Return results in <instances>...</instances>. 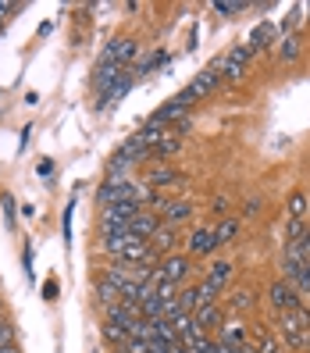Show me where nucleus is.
Here are the masks:
<instances>
[{
    "label": "nucleus",
    "instance_id": "1",
    "mask_svg": "<svg viewBox=\"0 0 310 353\" xmlns=\"http://www.w3.org/2000/svg\"><path fill=\"white\" fill-rule=\"evenodd\" d=\"M96 200H100V207H111V203H143V200H154V193L147 190V185H136V182H129V179H121V182H114V179H107L96 190Z\"/></svg>",
    "mask_w": 310,
    "mask_h": 353
},
{
    "label": "nucleus",
    "instance_id": "2",
    "mask_svg": "<svg viewBox=\"0 0 310 353\" xmlns=\"http://www.w3.org/2000/svg\"><path fill=\"white\" fill-rule=\"evenodd\" d=\"M250 47H232L229 54H221L218 61H214V72L221 75V79H229V82H239L242 75H246V68H250Z\"/></svg>",
    "mask_w": 310,
    "mask_h": 353
},
{
    "label": "nucleus",
    "instance_id": "3",
    "mask_svg": "<svg viewBox=\"0 0 310 353\" xmlns=\"http://www.w3.org/2000/svg\"><path fill=\"white\" fill-rule=\"evenodd\" d=\"M154 282H172V285H182L185 279H189V257H182V254H168L157 268H154Z\"/></svg>",
    "mask_w": 310,
    "mask_h": 353
},
{
    "label": "nucleus",
    "instance_id": "4",
    "mask_svg": "<svg viewBox=\"0 0 310 353\" xmlns=\"http://www.w3.org/2000/svg\"><path fill=\"white\" fill-rule=\"evenodd\" d=\"M267 303H271L278 314H289V310L303 307V303H300V293H296V285H289L285 279H275L271 285H267Z\"/></svg>",
    "mask_w": 310,
    "mask_h": 353
},
{
    "label": "nucleus",
    "instance_id": "5",
    "mask_svg": "<svg viewBox=\"0 0 310 353\" xmlns=\"http://www.w3.org/2000/svg\"><path fill=\"white\" fill-rule=\"evenodd\" d=\"M114 261H118V264H139V268H154V264H157V254L150 250V243H143V239H132V236H129L125 250H121Z\"/></svg>",
    "mask_w": 310,
    "mask_h": 353
},
{
    "label": "nucleus",
    "instance_id": "6",
    "mask_svg": "<svg viewBox=\"0 0 310 353\" xmlns=\"http://www.w3.org/2000/svg\"><path fill=\"white\" fill-rule=\"evenodd\" d=\"M136 39L132 36H121V39H111L107 47H103V65H114V68H121L125 61H132L136 57Z\"/></svg>",
    "mask_w": 310,
    "mask_h": 353
},
{
    "label": "nucleus",
    "instance_id": "7",
    "mask_svg": "<svg viewBox=\"0 0 310 353\" xmlns=\"http://www.w3.org/2000/svg\"><path fill=\"white\" fill-rule=\"evenodd\" d=\"M185 250H189L193 257H211V254L218 250V243H214V228H211V225L193 228V236H189V243H185Z\"/></svg>",
    "mask_w": 310,
    "mask_h": 353
},
{
    "label": "nucleus",
    "instance_id": "8",
    "mask_svg": "<svg viewBox=\"0 0 310 353\" xmlns=\"http://www.w3.org/2000/svg\"><path fill=\"white\" fill-rule=\"evenodd\" d=\"M218 82H221V75H218V72H214V65H211L207 72H200V75L189 82V86H185V93H189L193 100H203L207 93H214V90H218Z\"/></svg>",
    "mask_w": 310,
    "mask_h": 353
},
{
    "label": "nucleus",
    "instance_id": "9",
    "mask_svg": "<svg viewBox=\"0 0 310 353\" xmlns=\"http://www.w3.org/2000/svg\"><path fill=\"white\" fill-rule=\"evenodd\" d=\"M157 225H161V218H157V214H143V211H139V214L125 225V232H129L132 239H143V243H147V239L157 232Z\"/></svg>",
    "mask_w": 310,
    "mask_h": 353
},
{
    "label": "nucleus",
    "instance_id": "10",
    "mask_svg": "<svg viewBox=\"0 0 310 353\" xmlns=\"http://www.w3.org/2000/svg\"><path fill=\"white\" fill-rule=\"evenodd\" d=\"M218 325H221V307H218V303H207V307H196V310H193V328L203 332V336H207L211 328H218Z\"/></svg>",
    "mask_w": 310,
    "mask_h": 353
},
{
    "label": "nucleus",
    "instance_id": "11",
    "mask_svg": "<svg viewBox=\"0 0 310 353\" xmlns=\"http://www.w3.org/2000/svg\"><path fill=\"white\" fill-rule=\"evenodd\" d=\"M175 243H178V232H175V225H157V232L150 236V250L154 254H172L175 250Z\"/></svg>",
    "mask_w": 310,
    "mask_h": 353
},
{
    "label": "nucleus",
    "instance_id": "12",
    "mask_svg": "<svg viewBox=\"0 0 310 353\" xmlns=\"http://www.w3.org/2000/svg\"><path fill=\"white\" fill-rule=\"evenodd\" d=\"M232 272H236V268H232L229 261H214L211 268H207V279H203V282H207V285H214V289H218V293H221V289H225V285H229V279H232Z\"/></svg>",
    "mask_w": 310,
    "mask_h": 353
},
{
    "label": "nucleus",
    "instance_id": "13",
    "mask_svg": "<svg viewBox=\"0 0 310 353\" xmlns=\"http://www.w3.org/2000/svg\"><path fill=\"white\" fill-rule=\"evenodd\" d=\"M307 211H310L307 193H300V190H296L293 196L285 200V218H289V221H303V218H307Z\"/></svg>",
    "mask_w": 310,
    "mask_h": 353
},
{
    "label": "nucleus",
    "instance_id": "14",
    "mask_svg": "<svg viewBox=\"0 0 310 353\" xmlns=\"http://www.w3.org/2000/svg\"><path fill=\"white\" fill-rule=\"evenodd\" d=\"M271 39H275V29L267 26V22H260V26L250 32V43H246V47H250V54H260V50L271 47Z\"/></svg>",
    "mask_w": 310,
    "mask_h": 353
},
{
    "label": "nucleus",
    "instance_id": "15",
    "mask_svg": "<svg viewBox=\"0 0 310 353\" xmlns=\"http://www.w3.org/2000/svg\"><path fill=\"white\" fill-rule=\"evenodd\" d=\"M250 310H254V293H250V289H236V293L229 296V314H250Z\"/></svg>",
    "mask_w": 310,
    "mask_h": 353
},
{
    "label": "nucleus",
    "instance_id": "16",
    "mask_svg": "<svg viewBox=\"0 0 310 353\" xmlns=\"http://www.w3.org/2000/svg\"><path fill=\"white\" fill-rule=\"evenodd\" d=\"M178 147H182L178 136L168 129V132H164V136L154 143V147H150V157H172V154H178Z\"/></svg>",
    "mask_w": 310,
    "mask_h": 353
},
{
    "label": "nucleus",
    "instance_id": "17",
    "mask_svg": "<svg viewBox=\"0 0 310 353\" xmlns=\"http://www.w3.org/2000/svg\"><path fill=\"white\" fill-rule=\"evenodd\" d=\"M193 218V203H164V225H178V221H189Z\"/></svg>",
    "mask_w": 310,
    "mask_h": 353
},
{
    "label": "nucleus",
    "instance_id": "18",
    "mask_svg": "<svg viewBox=\"0 0 310 353\" xmlns=\"http://www.w3.org/2000/svg\"><path fill=\"white\" fill-rule=\"evenodd\" d=\"M236 232H239V218H229V214H225V218L214 225V243L225 246L229 239H236Z\"/></svg>",
    "mask_w": 310,
    "mask_h": 353
},
{
    "label": "nucleus",
    "instance_id": "19",
    "mask_svg": "<svg viewBox=\"0 0 310 353\" xmlns=\"http://www.w3.org/2000/svg\"><path fill=\"white\" fill-rule=\"evenodd\" d=\"M218 343H229V346H246V328L242 325H221L218 328Z\"/></svg>",
    "mask_w": 310,
    "mask_h": 353
},
{
    "label": "nucleus",
    "instance_id": "20",
    "mask_svg": "<svg viewBox=\"0 0 310 353\" xmlns=\"http://www.w3.org/2000/svg\"><path fill=\"white\" fill-rule=\"evenodd\" d=\"M278 57L293 65V61L300 57V36H293V32H289V36H282V39H278Z\"/></svg>",
    "mask_w": 310,
    "mask_h": 353
},
{
    "label": "nucleus",
    "instance_id": "21",
    "mask_svg": "<svg viewBox=\"0 0 310 353\" xmlns=\"http://www.w3.org/2000/svg\"><path fill=\"white\" fill-rule=\"evenodd\" d=\"M96 303H100V307H111V303H118V289H114L107 279H103V275L96 279Z\"/></svg>",
    "mask_w": 310,
    "mask_h": 353
},
{
    "label": "nucleus",
    "instance_id": "22",
    "mask_svg": "<svg viewBox=\"0 0 310 353\" xmlns=\"http://www.w3.org/2000/svg\"><path fill=\"white\" fill-rule=\"evenodd\" d=\"M254 350H257V353H278V339H275V336H271V332H267V328H257Z\"/></svg>",
    "mask_w": 310,
    "mask_h": 353
},
{
    "label": "nucleus",
    "instance_id": "23",
    "mask_svg": "<svg viewBox=\"0 0 310 353\" xmlns=\"http://www.w3.org/2000/svg\"><path fill=\"white\" fill-rule=\"evenodd\" d=\"M196 289V307H207V303H218V289L214 285H207V282H200V285H193Z\"/></svg>",
    "mask_w": 310,
    "mask_h": 353
},
{
    "label": "nucleus",
    "instance_id": "24",
    "mask_svg": "<svg viewBox=\"0 0 310 353\" xmlns=\"http://www.w3.org/2000/svg\"><path fill=\"white\" fill-rule=\"evenodd\" d=\"M246 8H250V4H246V0H214V11L218 14H239V11H246Z\"/></svg>",
    "mask_w": 310,
    "mask_h": 353
},
{
    "label": "nucleus",
    "instance_id": "25",
    "mask_svg": "<svg viewBox=\"0 0 310 353\" xmlns=\"http://www.w3.org/2000/svg\"><path fill=\"white\" fill-rule=\"evenodd\" d=\"M103 336H107L111 343H118V346H125V343H129V332H125V328H118L114 321H103Z\"/></svg>",
    "mask_w": 310,
    "mask_h": 353
},
{
    "label": "nucleus",
    "instance_id": "26",
    "mask_svg": "<svg viewBox=\"0 0 310 353\" xmlns=\"http://www.w3.org/2000/svg\"><path fill=\"white\" fill-rule=\"evenodd\" d=\"M196 310V289H182L178 293V314H193Z\"/></svg>",
    "mask_w": 310,
    "mask_h": 353
},
{
    "label": "nucleus",
    "instance_id": "27",
    "mask_svg": "<svg viewBox=\"0 0 310 353\" xmlns=\"http://www.w3.org/2000/svg\"><path fill=\"white\" fill-rule=\"evenodd\" d=\"M185 353H214V339L211 336H196L189 346H182Z\"/></svg>",
    "mask_w": 310,
    "mask_h": 353
},
{
    "label": "nucleus",
    "instance_id": "28",
    "mask_svg": "<svg viewBox=\"0 0 310 353\" xmlns=\"http://www.w3.org/2000/svg\"><path fill=\"white\" fill-rule=\"evenodd\" d=\"M303 232H307L303 221H285V243H300Z\"/></svg>",
    "mask_w": 310,
    "mask_h": 353
},
{
    "label": "nucleus",
    "instance_id": "29",
    "mask_svg": "<svg viewBox=\"0 0 310 353\" xmlns=\"http://www.w3.org/2000/svg\"><path fill=\"white\" fill-rule=\"evenodd\" d=\"M8 346H14V328L8 321H0V350H8Z\"/></svg>",
    "mask_w": 310,
    "mask_h": 353
},
{
    "label": "nucleus",
    "instance_id": "30",
    "mask_svg": "<svg viewBox=\"0 0 310 353\" xmlns=\"http://www.w3.org/2000/svg\"><path fill=\"white\" fill-rule=\"evenodd\" d=\"M296 293H310V261L300 268V279H296Z\"/></svg>",
    "mask_w": 310,
    "mask_h": 353
},
{
    "label": "nucleus",
    "instance_id": "31",
    "mask_svg": "<svg viewBox=\"0 0 310 353\" xmlns=\"http://www.w3.org/2000/svg\"><path fill=\"white\" fill-rule=\"evenodd\" d=\"M150 182H154V185H157V182H175V172H172V168H157V172L150 175Z\"/></svg>",
    "mask_w": 310,
    "mask_h": 353
},
{
    "label": "nucleus",
    "instance_id": "32",
    "mask_svg": "<svg viewBox=\"0 0 310 353\" xmlns=\"http://www.w3.org/2000/svg\"><path fill=\"white\" fill-rule=\"evenodd\" d=\"M257 211H260V200H250L242 207V218H257Z\"/></svg>",
    "mask_w": 310,
    "mask_h": 353
},
{
    "label": "nucleus",
    "instance_id": "33",
    "mask_svg": "<svg viewBox=\"0 0 310 353\" xmlns=\"http://www.w3.org/2000/svg\"><path fill=\"white\" fill-rule=\"evenodd\" d=\"M296 246H300V254H303V257L310 261V228H307V232H303V239H300Z\"/></svg>",
    "mask_w": 310,
    "mask_h": 353
},
{
    "label": "nucleus",
    "instance_id": "34",
    "mask_svg": "<svg viewBox=\"0 0 310 353\" xmlns=\"http://www.w3.org/2000/svg\"><path fill=\"white\" fill-rule=\"evenodd\" d=\"M0 353H18V343H14V346H8V350H0Z\"/></svg>",
    "mask_w": 310,
    "mask_h": 353
},
{
    "label": "nucleus",
    "instance_id": "35",
    "mask_svg": "<svg viewBox=\"0 0 310 353\" xmlns=\"http://www.w3.org/2000/svg\"><path fill=\"white\" fill-rule=\"evenodd\" d=\"M307 11H310V4H307Z\"/></svg>",
    "mask_w": 310,
    "mask_h": 353
},
{
    "label": "nucleus",
    "instance_id": "36",
    "mask_svg": "<svg viewBox=\"0 0 310 353\" xmlns=\"http://www.w3.org/2000/svg\"><path fill=\"white\" fill-rule=\"evenodd\" d=\"M307 350H310V343H307Z\"/></svg>",
    "mask_w": 310,
    "mask_h": 353
}]
</instances>
